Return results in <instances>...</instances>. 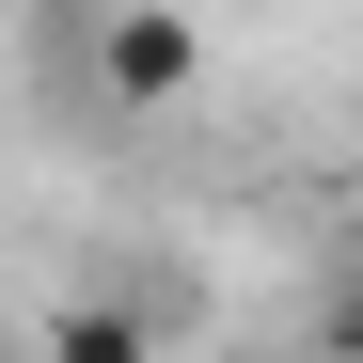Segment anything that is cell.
<instances>
[{"instance_id": "cell-3", "label": "cell", "mask_w": 363, "mask_h": 363, "mask_svg": "<svg viewBox=\"0 0 363 363\" xmlns=\"http://www.w3.org/2000/svg\"><path fill=\"white\" fill-rule=\"evenodd\" d=\"M316 363H363V237L316 269Z\"/></svg>"}, {"instance_id": "cell-2", "label": "cell", "mask_w": 363, "mask_h": 363, "mask_svg": "<svg viewBox=\"0 0 363 363\" xmlns=\"http://www.w3.org/2000/svg\"><path fill=\"white\" fill-rule=\"evenodd\" d=\"M32 363H158V316H143V300H111V284H95V300H64V316L32 332Z\"/></svg>"}, {"instance_id": "cell-4", "label": "cell", "mask_w": 363, "mask_h": 363, "mask_svg": "<svg viewBox=\"0 0 363 363\" xmlns=\"http://www.w3.org/2000/svg\"><path fill=\"white\" fill-rule=\"evenodd\" d=\"M0 363H32V347H16V332H0Z\"/></svg>"}, {"instance_id": "cell-1", "label": "cell", "mask_w": 363, "mask_h": 363, "mask_svg": "<svg viewBox=\"0 0 363 363\" xmlns=\"http://www.w3.org/2000/svg\"><path fill=\"white\" fill-rule=\"evenodd\" d=\"M64 48H79L95 111H174V95L206 79V16H174V0H111V16H64Z\"/></svg>"}]
</instances>
